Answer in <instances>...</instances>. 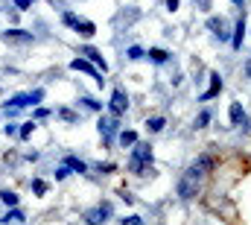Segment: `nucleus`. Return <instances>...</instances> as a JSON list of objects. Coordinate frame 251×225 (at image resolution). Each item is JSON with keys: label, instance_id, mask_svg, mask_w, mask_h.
<instances>
[{"label": "nucleus", "instance_id": "7", "mask_svg": "<svg viewBox=\"0 0 251 225\" xmlns=\"http://www.w3.org/2000/svg\"><path fill=\"white\" fill-rule=\"evenodd\" d=\"M207 29H210V32H216V35H219V41H225V38H228V24H225V18H207Z\"/></svg>", "mask_w": 251, "mask_h": 225}, {"label": "nucleus", "instance_id": "5", "mask_svg": "<svg viewBox=\"0 0 251 225\" xmlns=\"http://www.w3.org/2000/svg\"><path fill=\"white\" fill-rule=\"evenodd\" d=\"M126 109H128V97H126V91L123 88H114V94H111V114L120 117V114H126Z\"/></svg>", "mask_w": 251, "mask_h": 225}, {"label": "nucleus", "instance_id": "26", "mask_svg": "<svg viewBox=\"0 0 251 225\" xmlns=\"http://www.w3.org/2000/svg\"><path fill=\"white\" fill-rule=\"evenodd\" d=\"M9 220H15V223H21V220H24V214H21V211H12V214H6V220H3V223H9Z\"/></svg>", "mask_w": 251, "mask_h": 225}, {"label": "nucleus", "instance_id": "3", "mask_svg": "<svg viewBox=\"0 0 251 225\" xmlns=\"http://www.w3.org/2000/svg\"><path fill=\"white\" fill-rule=\"evenodd\" d=\"M41 97H44V91H32V94H18V97H12L9 103H6V109H24V106H29V103H41Z\"/></svg>", "mask_w": 251, "mask_h": 225}, {"label": "nucleus", "instance_id": "13", "mask_svg": "<svg viewBox=\"0 0 251 225\" xmlns=\"http://www.w3.org/2000/svg\"><path fill=\"white\" fill-rule=\"evenodd\" d=\"M231 126H243L249 117H246V112H243V103H231Z\"/></svg>", "mask_w": 251, "mask_h": 225}, {"label": "nucleus", "instance_id": "25", "mask_svg": "<svg viewBox=\"0 0 251 225\" xmlns=\"http://www.w3.org/2000/svg\"><path fill=\"white\" fill-rule=\"evenodd\" d=\"M128 58H143V50L140 47H128V53H126Z\"/></svg>", "mask_w": 251, "mask_h": 225}, {"label": "nucleus", "instance_id": "27", "mask_svg": "<svg viewBox=\"0 0 251 225\" xmlns=\"http://www.w3.org/2000/svg\"><path fill=\"white\" fill-rule=\"evenodd\" d=\"M123 225H143V220H140V217H126Z\"/></svg>", "mask_w": 251, "mask_h": 225}, {"label": "nucleus", "instance_id": "28", "mask_svg": "<svg viewBox=\"0 0 251 225\" xmlns=\"http://www.w3.org/2000/svg\"><path fill=\"white\" fill-rule=\"evenodd\" d=\"M82 103H85V106H88V109H94V112H100V103H97V100H88V97H85V100H82Z\"/></svg>", "mask_w": 251, "mask_h": 225}, {"label": "nucleus", "instance_id": "17", "mask_svg": "<svg viewBox=\"0 0 251 225\" xmlns=\"http://www.w3.org/2000/svg\"><path fill=\"white\" fill-rule=\"evenodd\" d=\"M120 143H123V146H134V143H137V135H134V132H120Z\"/></svg>", "mask_w": 251, "mask_h": 225}, {"label": "nucleus", "instance_id": "6", "mask_svg": "<svg viewBox=\"0 0 251 225\" xmlns=\"http://www.w3.org/2000/svg\"><path fill=\"white\" fill-rule=\"evenodd\" d=\"M70 67H73V70H82V73H91L97 85H102V82H105V79H102V73H97V70L91 67V61H85V58H73V61H70Z\"/></svg>", "mask_w": 251, "mask_h": 225}, {"label": "nucleus", "instance_id": "23", "mask_svg": "<svg viewBox=\"0 0 251 225\" xmlns=\"http://www.w3.org/2000/svg\"><path fill=\"white\" fill-rule=\"evenodd\" d=\"M32 129H35V123H32V120H26V123L21 126V138H29V135H32Z\"/></svg>", "mask_w": 251, "mask_h": 225}, {"label": "nucleus", "instance_id": "4", "mask_svg": "<svg viewBox=\"0 0 251 225\" xmlns=\"http://www.w3.org/2000/svg\"><path fill=\"white\" fill-rule=\"evenodd\" d=\"M108 217H111V205H108V202H102V205H97L94 211H88V214H85L88 225H100V223H105Z\"/></svg>", "mask_w": 251, "mask_h": 225}, {"label": "nucleus", "instance_id": "21", "mask_svg": "<svg viewBox=\"0 0 251 225\" xmlns=\"http://www.w3.org/2000/svg\"><path fill=\"white\" fill-rule=\"evenodd\" d=\"M32 190H35L38 196H44V193H47V181H41V178H35V181H32Z\"/></svg>", "mask_w": 251, "mask_h": 225}, {"label": "nucleus", "instance_id": "22", "mask_svg": "<svg viewBox=\"0 0 251 225\" xmlns=\"http://www.w3.org/2000/svg\"><path fill=\"white\" fill-rule=\"evenodd\" d=\"M62 21L67 24V27H73V29H76V24H79V18H76L73 12H64V15H62Z\"/></svg>", "mask_w": 251, "mask_h": 225}, {"label": "nucleus", "instance_id": "16", "mask_svg": "<svg viewBox=\"0 0 251 225\" xmlns=\"http://www.w3.org/2000/svg\"><path fill=\"white\" fill-rule=\"evenodd\" d=\"M64 167L67 169H76V172H85V164L76 158V155H67V161H64Z\"/></svg>", "mask_w": 251, "mask_h": 225}, {"label": "nucleus", "instance_id": "24", "mask_svg": "<svg viewBox=\"0 0 251 225\" xmlns=\"http://www.w3.org/2000/svg\"><path fill=\"white\" fill-rule=\"evenodd\" d=\"M59 117H62V120H67V123H76V120H79V117L70 112V109H62V112H59Z\"/></svg>", "mask_w": 251, "mask_h": 225}, {"label": "nucleus", "instance_id": "8", "mask_svg": "<svg viewBox=\"0 0 251 225\" xmlns=\"http://www.w3.org/2000/svg\"><path fill=\"white\" fill-rule=\"evenodd\" d=\"M3 38L12 41V44H29V41H32V32H24V29H6Z\"/></svg>", "mask_w": 251, "mask_h": 225}, {"label": "nucleus", "instance_id": "29", "mask_svg": "<svg viewBox=\"0 0 251 225\" xmlns=\"http://www.w3.org/2000/svg\"><path fill=\"white\" fill-rule=\"evenodd\" d=\"M32 3H35V0H15V6H18V9H29Z\"/></svg>", "mask_w": 251, "mask_h": 225}, {"label": "nucleus", "instance_id": "31", "mask_svg": "<svg viewBox=\"0 0 251 225\" xmlns=\"http://www.w3.org/2000/svg\"><path fill=\"white\" fill-rule=\"evenodd\" d=\"M246 76H251V61H246Z\"/></svg>", "mask_w": 251, "mask_h": 225}, {"label": "nucleus", "instance_id": "15", "mask_svg": "<svg viewBox=\"0 0 251 225\" xmlns=\"http://www.w3.org/2000/svg\"><path fill=\"white\" fill-rule=\"evenodd\" d=\"M146 56L152 58V61H155V64H164V61H167V58H170V53H167V50H161V47H152V50H149V53H146Z\"/></svg>", "mask_w": 251, "mask_h": 225}, {"label": "nucleus", "instance_id": "32", "mask_svg": "<svg viewBox=\"0 0 251 225\" xmlns=\"http://www.w3.org/2000/svg\"><path fill=\"white\" fill-rule=\"evenodd\" d=\"M50 3H53V6H62V0H50Z\"/></svg>", "mask_w": 251, "mask_h": 225}, {"label": "nucleus", "instance_id": "9", "mask_svg": "<svg viewBox=\"0 0 251 225\" xmlns=\"http://www.w3.org/2000/svg\"><path fill=\"white\" fill-rule=\"evenodd\" d=\"M219 91H222V76H219V73H210V88L201 94V103H207V100L219 97Z\"/></svg>", "mask_w": 251, "mask_h": 225}, {"label": "nucleus", "instance_id": "14", "mask_svg": "<svg viewBox=\"0 0 251 225\" xmlns=\"http://www.w3.org/2000/svg\"><path fill=\"white\" fill-rule=\"evenodd\" d=\"M76 32H79L82 38H91V35L97 32V27H94L91 21H79V24H76Z\"/></svg>", "mask_w": 251, "mask_h": 225}, {"label": "nucleus", "instance_id": "30", "mask_svg": "<svg viewBox=\"0 0 251 225\" xmlns=\"http://www.w3.org/2000/svg\"><path fill=\"white\" fill-rule=\"evenodd\" d=\"M178 3H181V0H167V9H170V12H176V9H178Z\"/></svg>", "mask_w": 251, "mask_h": 225}, {"label": "nucleus", "instance_id": "20", "mask_svg": "<svg viewBox=\"0 0 251 225\" xmlns=\"http://www.w3.org/2000/svg\"><path fill=\"white\" fill-rule=\"evenodd\" d=\"M207 123H210V112H201L199 117H196V129H204Z\"/></svg>", "mask_w": 251, "mask_h": 225}, {"label": "nucleus", "instance_id": "33", "mask_svg": "<svg viewBox=\"0 0 251 225\" xmlns=\"http://www.w3.org/2000/svg\"><path fill=\"white\" fill-rule=\"evenodd\" d=\"M231 3H237V6H243V0H231Z\"/></svg>", "mask_w": 251, "mask_h": 225}, {"label": "nucleus", "instance_id": "19", "mask_svg": "<svg viewBox=\"0 0 251 225\" xmlns=\"http://www.w3.org/2000/svg\"><path fill=\"white\" fill-rule=\"evenodd\" d=\"M0 199H3L6 205H12V208L18 205V193H12V190H3V193H0Z\"/></svg>", "mask_w": 251, "mask_h": 225}, {"label": "nucleus", "instance_id": "10", "mask_svg": "<svg viewBox=\"0 0 251 225\" xmlns=\"http://www.w3.org/2000/svg\"><path fill=\"white\" fill-rule=\"evenodd\" d=\"M243 38H246V15H240V18H237V29H234V38H231L234 50H240V47H243Z\"/></svg>", "mask_w": 251, "mask_h": 225}, {"label": "nucleus", "instance_id": "2", "mask_svg": "<svg viewBox=\"0 0 251 225\" xmlns=\"http://www.w3.org/2000/svg\"><path fill=\"white\" fill-rule=\"evenodd\" d=\"M152 167V146L149 143H137L134 152H131V161H128V169L134 175H146Z\"/></svg>", "mask_w": 251, "mask_h": 225}, {"label": "nucleus", "instance_id": "1", "mask_svg": "<svg viewBox=\"0 0 251 225\" xmlns=\"http://www.w3.org/2000/svg\"><path fill=\"white\" fill-rule=\"evenodd\" d=\"M213 167V158L210 155H201L199 161H193L187 169H184V175L178 178V196L181 199H193L196 193H199V184L204 181V175L210 172Z\"/></svg>", "mask_w": 251, "mask_h": 225}, {"label": "nucleus", "instance_id": "12", "mask_svg": "<svg viewBox=\"0 0 251 225\" xmlns=\"http://www.w3.org/2000/svg\"><path fill=\"white\" fill-rule=\"evenodd\" d=\"M82 56H88L91 61H94V64H97V67H100V70H102V73L108 70V64H105V58L100 56V50H94V47H82Z\"/></svg>", "mask_w": 251, "mask_h": 225}, {"label": "nucleus", "instance_id": "18", "mask_svg": "<svg viewBox=\"0 0 251 225\" xmlns=\"http://www.w3.org/2000/svg\"><path fill=\"white\" fill-rule=\"evenodd\" d=\"M146 126H149V132H161V129H164L167 123H164V117H152V120H149Z\"/></svg>", "mask_w": 251, "mask_h": 225}, {"label": "nucleus", "instance_id": "11", "mask_svg": "<svg viewBox=\"0 0 251 225\" xmlns=\"http://www.w3.org/2000/svg\"><path fill=\"white\" fill-rule=\"evenodd\" d=\"M114 132H117V120H114V117H102V120H100V135H102L105 141H111Z\"/></svg>", "mask_w": 251, "mask_h": 225}]
</instances>
